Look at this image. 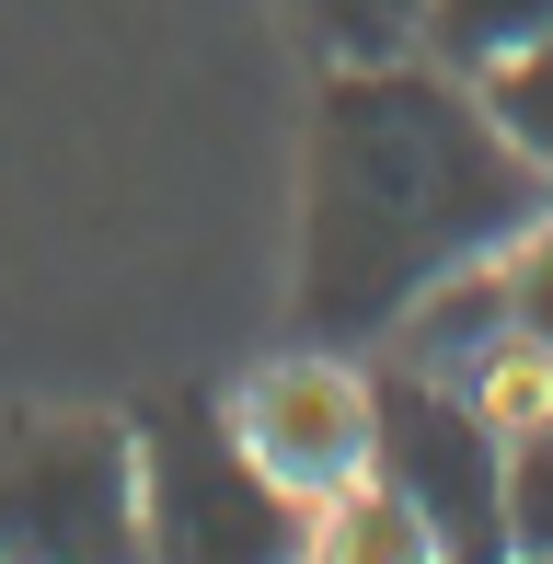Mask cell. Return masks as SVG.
Returning a JSON list of instances; mask_svg holds the SVG:
<instances>
[{"mask_svg": "<svg viewBox=\"0 0 553 564\" xmlns=\"http://www.w3.org/2000/svg\"><path fill=\"white\" fill-rule=\"evenodd\" d=\"M300 12L323 23V46L346 69L358 58H415V0H300Z\"/></svg>", "mask_w": 553, "mask_h": 564, "instance_id": "11", "label": "cell"}, {"mask_svg": "<svg viewBox=\"0 0 553 564\" xmlns=\"http://www.w3.org/2000/svg\"><path fill=\"white\" fill-rule=\"evenodd\" d=\"M531 35H553V0H415V58L462 69V82H485Z\"/></svg>", "mask_w": 553, "mask_h": 564, "instance_id": "8", "label": "cell"}, {"mask_svg": "<svg viewBox=\"0 0 553 564\" xmlns=\"http://www.w3.org/2000/svg\"><path fill=\"white\" fill-rule=\"evenodd\" d=\"M312 564H438V542L415 530V507L381 473H358L312 507Z\"/></svg>", "mask_w": 553, "mask_h": 564, "instance_id": "7", "label": "cell"}, {"mask_svg": "<svg viewBox=\"0 0 553 564\" xmlns=\"http://www.w3.org/2000/svg\"><path fill=\"white\" fill-rule=\"evenodd\" d=\"M496 335H508V265L485 253V265L438 276V289H426V300H415L404 323H392L381 346H392V357H415V369H438V380H462Z\"/></svg>", "mask_w": 553, "mask_h": 564, "instance_id": "6", "label": "cell"}, {"mask_svg": "<svg viewBox=\"0 0 553 564\" xmlns=\"http://www.w3.org/2000/svg\"><path fill=\"white\" fill-rule=\"evenodd\" d=\"M473 93H485V116L508 127V150H519V162H531L542 185H553V35H531L519 58H496Z\"/></svg>", "mask_w": 553, "mask_h": 564, "instance_id": "9", "label": "cell"}, {"mask_svg": "<svg viewBox=\"0 0 553 564\" xmlns=\"http://www.w3.org/2000/svg\"><path fill=\"white\" fill-rule=\"evenodd\" d=\"M0 564H139L128 415H35L0 438Z\"/></svg>", "mask_w": 553, "mask_h": 564, "instance_id": "4", "label": "cell"}, {"mask_svg": "<svg viewBox=\"0 0 553 564\" xmlns=\"http://www.w3.org/2000/svg\"><path fill=\"white\" fill-rule=\"evenodd\" d=\"M553 185L508 150L485 93L438 58H358L312 105V196H300V335L381 346L438 276L508 253Z\"/></svg>", "mask_w": 553, "mask_h": 564, "instance_id": "1", "label": "cell"}, {"mask_svg": "<svg viewBox=\"0 0 553 564\" xmlns=\"http://www.w3.org/2000/svg\"><path fill=\"white\" fill-rule=\"evenodd\" d=\"M508 564H553V415L508 438Z\"/></svg>", "mask_w": 553, "mask_h": 564, "instance_id": "10", "label": "cell"}, {"mask_svg": "<svg viewBox=\"0 0 553 564\" xmlns=\"http://www.w3.org/2000/svg\"><path fill=\"white\" fill-rule=\"evenodd\" d=\"M496 265H508V335H531V346L553 357V208L519 230V242L496 253Z\"/></svg>", "mask_w": 553, "mask_h": 564, "instance_id": "12", "label": "cell"}, {"mask_svg": "<svg viewBox=\"0 0 553 564\" xmlns=\"http://www.w3.org/2000/svg\"><path fill=\"white\" fill-rule=\"evenodd\" d=\"M231 426H242V449L265 460L289 496H335V484H358L369 473V380L346 369L335 346H312V357H289V369H265L254 392L231 403Z\"/></svg>", "mask_w": 553, "mask_h": 564, "instance_id": "5", "label": "cell"}, {"mask_svg": "<svg viewBox=\"0 0 553 564\" xmlns=\"http://www.w3.org/2000/svg\"><path fill=\"white\" fill-rule=\"evenodd\" d=\"M139 449V564H312V496L242 449L231 403L162 392L128 415Z\"/></svg>", "mask_w": 553, "mask_h": 564, "instance_id": "2", "label": "cell"}, {"mask_svg": "<svg viewBox=\"0 0 553 564\" xmlns=\"http://www.w3.org/2000/svg\"><path fill=\"white\" fill-rule=\"evenodd\" d=\"M369 473L415 507L438 564H508V426L462 380L415 357L369 369Z\"/></svg>", "mask_w": 553, "mask_h": 564, "instance_id": "3", "label": "cell"}]
</instances>
